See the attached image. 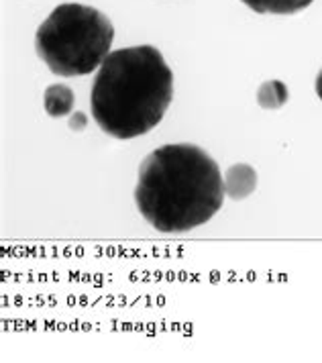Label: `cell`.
<instances>
[{"instance_id":"8","label":"cell","mask_w":322,"mask_h":363,"mask_svg":"<svg viewBox=\"0 0 322 363\" xmlns=\"http://www.w3.org/2000/svg\"><path fill=\"white\" fill-rule=\"evenodd\" d=\"M86 125H88V116L84 115V113H74V115L70 116V129L72 131H84Z\"/></svg>"},{"instance_id":"6","label":"cell","mask_w":322,"mask_h":363,"mask_svg":"<svg viewBox=\"0 0 322 363\" xmlns=\"http://www.w3.org/2000/svg\"><path fill=\"white\" fill-rule=\"evenodd\" d=\"M257 15H296L308 9L314 0H241Z\"/></svg>"},{"instance_id":"5","label":"cell","mask_w":322,"mask_h":363,"mask_svg":"<svg viewBox=\"0 0 322 363\" xmlns=\"http://www.w3.org/2000/svg\"><path fill=\"white\" fill-rule=\"evenodd\" d=\"M74 104H76V96H74V90L65 84H51L48 90H45V96H43V106H45V113L53 118H60V116H67L74 113Z\"/></svg>"},{"instance_id":"4","label":"cell","mask_w":322,"mask_h":363,"mask_svg":"<svg viewBox=\"0 0 322 363\" xmlns=\"http://www.w3.org/2000/svg\"><path fill=\"white\" fill-rule=\"evenodd\" d=\"M257 188V172L249 164H235L226 169L225 192L228 199L243 200Z\"/></svg>"},{"instance_id":"3","label":"cell","mask_w":322,"mask_h":363,"mask_svg":"<svg viewBox=\"0 0 322 363\" xmlns=\"http://www.w3.org/2000/svg\"><path fill=\"white\" fill-rule=\"evenodd\" d=\"M114 27L92 6L65 2L53 9L35 33L39 60L62 78L86 76L111 53Z\"/></svg>"},{"instance_id":"2","label":"cell","mask_w":322,"mask_h":363,"mask_svg":"<svg viewBox=\"0 0 322 363\" xmlns=\"http://www.w3.org/2000/svg\"><path fill=\"white\" fill-rule=\"evenodd\" d=\"M174 100V72L153 45L111 51L98 67L90 108L114 139H135L155 129Z\"/></svg>"},{"instance_id":"9","label":"cell","mask_w":322,"mask_h":363,"mask_svg":"<svg viewBox=\"0 0 322 363\" xmlns=\"http://www.w3.org/2000/svg\"><path fill=\"white\" fill-rule=\"evenodd\" d=\"M316 94H318V99L322 100V69L321 74H318V78H316Z\"/></svg>"},{"instance_id":"1","label":"cell","mask_w":322,"mask_h":363,"mask_svg":"<svg viewBox=\"0 0 322 363\" xmlns=\"http://www.w3.org/2000/svg\"><path fill=\"white\" fill-rule=\"evenodd\" d=\"M225 196L216 162L192 143L163 145L139 165L135 204L160 233H186L209 223Z\"/></svg>"},{"instance_id":"7","label":"cell","mask_w":322,"mask_h":363,"mask_svg":"<svg viewBox=\"0 0 322 363\" xmlns=\"http://www.w3.org/2000/svg\"><path fill=\"white\" fill-rule=\"evenodd\" d=\"M288 86L279 80H267L259 86L257 92V102L261 108L265 111H275V108H282L286 102H288Z\"/></svg>"}]
</instances>
